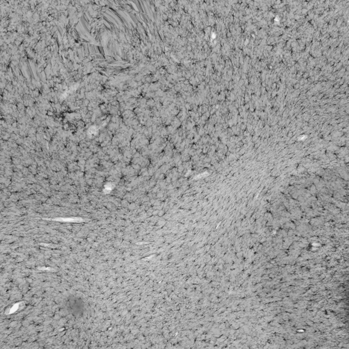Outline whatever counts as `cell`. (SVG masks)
Wrapping results in <instances>:
<instances>
[{"label":"cell","mask_w":349,"mask_h":349,"mask_svg":"<svg viewBox=\"0 0 349 349\" xmlns=\"http://www.w3.org/2000/svg\"><path fill=\"white\" fill-rule=\"evenodd\" d=\"M67 310L75 318H79L83 316L85 310L84 301L82 299L76 296H71L67 299L65 303Z\"/></svg>","instance_id":"cell-1"}]
</instances>
